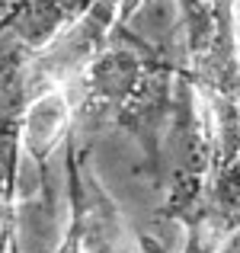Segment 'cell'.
<instances>
[{"label":"cell","mask_w":240,"mask_h":253,"mask_svg":"<svg viewBox=\"0 0 240 253\" xmlns=\"http://www.w3.org/2000/svg\"><path fill=\"white\" fill-rule=\"evenodd\" d=\"M64 170L71 192V224L80 234L83 253H157L160 247L148 234L131 231L116 199L106 192L90 167V148L77 141L74 131L64 138Z\"/></svg>","instance_id":"cell-2"},{"label":"cell","mask_w":240,"mask_h":253,"mask_svg":"<svg viewBox=\"0 0 240 253\" xmlns=\"http://www.w3.org/2000/svg\"><path fill=\"white\" fill-rule=\"evenodd\" d=\"M183 74V13L173 0H144L138 13H122L103 48L77 81L71 131L83 148L125 131L144 154L151 183L160 176L163 138L176 109Z\"/></svg>","instance_id":"cell-1"},{"label":"cell","mask_w":240,"mask_h":253,"mask_svg":"<svg viewBox=\"0 0 240 253\" xmlns=\"http://www.w3.org/2000/svg\"><path fill=\"white\" fill-rule=\"evenodd\" d=\"M6 32H10V29H3V26H0V39H3V36H6Z\"/></svg>","instance_id":"cell-3"}]
</instances>
